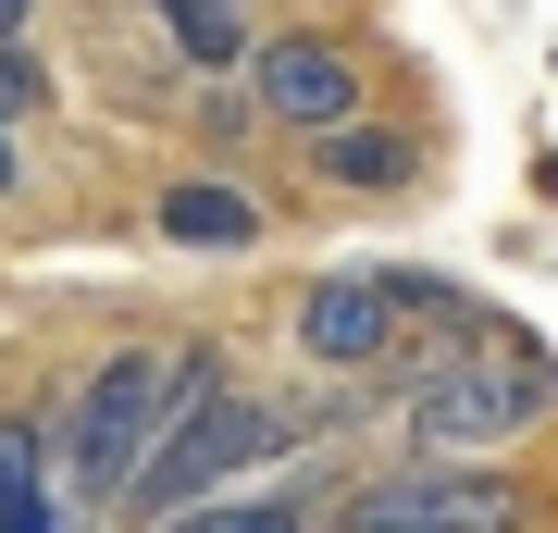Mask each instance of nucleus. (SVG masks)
<instances>
[{"label":"nucleus","instance_id":"1","mask_svg":"<svg viewBox=\"0 0 558 533\" xmlns=\"http://www.w3.org/2000/svg\"><path fill=\"white\" fill-rule=\"evenodd\" d=\"M211 385H236L211 336H186V348H100L75 385L50 397L62 496H87V509H124V496H137V472L161 459V435H174V422L199 410Z\"/></svg>","mask_w":558,"mask_h":533},{"label":"nucleus","instance_id":"2","mask_svg":"<svg viewBox=\"0 0 558 533\" xmlns=\"http://www.w3.org/2000/svg\"><path fill=\"white\" fill-rule=\"evenodd\" d=\"M410 459H509L521 435H546L558 422V373L521 336H497V323H459L447 348H422L410 360Z\"/></svg>","mask_w":558,"mask_h":533},{"label":"nucleus","instance_id":"3","mask_svg":"<svg viewBox=\"0 0 558 533\" xmlns=\"http://www.w3.org/2000/svg\"><path fill=\"white\" fill-rule=\"evenodd\" d=\"M336 410H311V397H274V385H211L199 410L161 435V459L137 472V496H124V533H161L186 509H211V496H248V472H274L299 435H323Z\"/></svg>","mask_w":558,"mask_h":533},{"label":"nucleus","instance_id":"4","mask_svg":"<svg viewBox=\"0 0 558 533\" xmlns=\"http://www.w3.org/2000/svg\"><path fill=\"white\" fill-rule=\"evenodd\" d=\"M248 112L274 124V137H348V124H373V62H360V38H336V25H286V38H260L248 50Z\"/></svg>","mask_w":558,"mask_h":533},{"label":"nucleus","instance_id":"5","mask_svg":"<svg viewBox=\"0 0 558 533\" xmlns=\"http://www.w3.org/2000/svg\"><path fill=\"white\" fill-rule=\"evenodd\" d=\"M336 521H398V533H521L509 472H459V459H398V472L348 484Z\"/></svg>","mask_w":558,"mask_h":533},{"label":"nucleus","instance_id":"6","mask_svg":"<svg viewBox=\"0 0 558 533\" xmlns=\"http://www.w3.org/2000/svg\"><path fill=\"white\" fill-rule=\"evenodd\" d=\"M398 336H410L398 274H311L299 298H286V348H299L311 373H373Z\"/></svg>","mask_w":558,"mask_h":533},{"label":"nucleus","instance_id":"7","mask_svg":"<svg viewBox=\"0 0 558 533\" xmlns=\"http://www.w3.org/2000/svg\"><path fill=\"white\" fill-rule=\"evenodd\" d=\"M149 223H161V249H199V261H248L260 237H274V198H260V186L236 174V161H186V174H161Z\"/></svg>","mask_w":558,"mask_h":533},{"label":"nucleus","instance_id":"8","mask_svg":"<svg viewBox=\"0 0 558 533\" xmlns=\"http://www.w3.org/2000/svg\"><path fill=\"white\" fill-rule=\"evenodd\" d=\"M323 484H248V496H211V509L161 521V533H323Z\"/></svg>","mask_w":558,"mask_h":533},{"label":"nucleus","instance_id":"9","mask_svg":"<svg viewBox=\"0 0 558 533\" xmlns=\"http://www.w3.org/2000/svg\"><path fill=\"white\" fill-rule=\"evenodd\" d=\"M149 13H161V38H174V62H186V75H248V13H223V0H149Z\"/></svg>","mask_w":558,"mask_h":533},{"label":"nucleus","instance_id":"10","mask_svg":"<svg viewBox=\"0 0 558 533\" xmlns=\"http://www.w3.org/2000/svg\"><path fill=\"white\" fill-rule=\"evenodd\" d=\"M311 174L323 186H410L422 174V137H410V124H348V137L311 149Z\"/></svg>","mask_w":558,"mask_h":533},{"label":"nucleus","instance_id":"11","mask_svg":"<svg viewBox=\"0 0 558 533\" xmlns=\"http://www.w3.org/2000/svg\"><path fill=\"white\" fill-rule=\"evenodd\" d=\"M50 410H0V509H25V496H50Z\"/></svg>","mask_w":558,"mask_h":533},{"label":"nucleus","instance_id":"12","mask_svg":"<svg viewBox=\"0 0 558 533\" xmlns=\"http://www.w3.org/2000/svg\"><path fill=\"white\" fill-rule=\"evenodd\" d=\"M50 62H38V38H0V124H25V112H50Z\"/></svg>","mask_w":558,"mask_h":533},{"label":"nucleus","instance_id":"13","mask_svg":"<svg viewBox=\"0 0 558 533\" xmlns=\"http://www.w3.org/2000/svg\"><path fill=\"white\" fill-rule=\"evenodd\" d=\"M186 124H199V149H211V161H236V149L260 137V112H248V87H199V112H186Z\"/></svg>","mask_w":558,"mask_h":533},{"label":"nucleus","instance_id":"14","mask_svg":"<svg viewBox=\"0 0 558 533\" xmlns=\"http://www.w3.org/2000/svg\"><path fill=\"white\" fill-rule=\"evenodd\" d=\"M0 533H62V496H25V509H0Z\"/></svg>","mask_w":558,"mask_h":533},{"label":"nucleus","instance_id":"15","mask_svg":"<svg viewBox=\"0 0 558 533\" xmlns=\"http://www.w3.org/2000/svg\"><path fill=\"white\" fill-rule=\"evenodd\" d=\"M25 186V124H0V198Z\"/></svg>","mask_w":558,"mask_h":533},{"label":"nucleus","instance_id":"16","mask_svg":"<svg viewBox=\"0 0 558 533\" xmlns=\"http://www.w3.org/2000/svg\"><path fill=\"white\" fill-rule=\"evenodd\" d=\"M25 25H38V0H0V38H25Z\"/></svg>","mask_w":558,"mask_h":533},{"label":"nucleus","instance_id":"17","mask_svg":"<svg viewBox=\"0 0 558 533\" xmlns=\"http://www.w3.org/2000/svg\"><path fill=\"white\" fill-rule=\"evenodd\" d=\"M323 533H398V521H323Z\"/></svg>","mask_w":558,"mask_h":533},{"label":"nucleus","instance_id":"18","mask_svg":"<svg viewBox=\"0 0 558 533\" xmlns=\"http://www.w3.org/2000/svg\"><path fill=\"white\" fill-rule=\"evenodd\" d=\"M223 13H248V0H223Z\"/></svg>","mask_w":558,"mask_h":533}]
</instances>
